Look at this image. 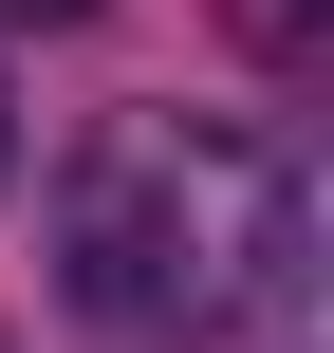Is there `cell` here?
I'll return each mask as SVG.
<instances>
[{
  "instance_id": "cell-2",
  "label": "cell",
  "mask_w": 334,
  "mask_h": 353,
  "mask_svg": "<svg viewBox=\"0 0 334 353\" xmlns=\"http://www.w3.org/2000/svg\"><path fill=\"white\" fill-rule=\"evenodd\" d=\"M0 168H19V112H0Z\"/></svg>"
},
{
  "instance_id": "cell-1",
  "label": "cell",
  "mask_w": 334,
  "mask_h": 353,
  "mask_svg": "<svg viewBox=\"0 0 334 353\" xmlns=\"http://www.w3.org/2000/svg\"><path fill=\"white\" fill-rule=\"evenodd\" d=\"M316 279V205L260 130L223 112H112L56 186V298L93 335H260Z\"/></svg>"
}]
</instances>
